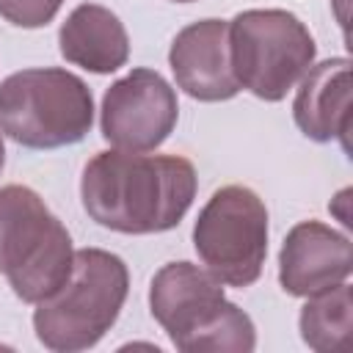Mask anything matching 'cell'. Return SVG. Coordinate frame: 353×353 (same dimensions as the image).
I'll return each mask as SVG.
<instances>
[{"instance_id": "6da1fadb", "label": "cell", "mask_w": 353, "mask_h": 353, "mask_svg": "<svg viewBox=\"0 0 353 353\" xmlns=\"http://www.w3.org/2000/svg\"><path fill=\"white\" fill-rule=\"evenodd\" d=\"M196 190V168L182 154L97 152L80 179L88 218L119 234H160L179 226Z\"/></svg>"}, {"instance_id": "7a4b0ae2", "label": "cell", "mask_w": 353, "mask_h": 353, "mask_svg": "<svg viewBox=\"0 0 353 353\" xmlns=\"http://www.w3.org/2000/svg\"><path fill=\"white\" fill-rule=\"evenodd\" d=\"M149 309L182 353H251L254 320L223 295V284L193 262L163 265L149 284Z\"/></svg>"}, {"instance_id": "3957f363", "label": "cell", "mask_w": 353, "mask_h": 353, "mask_svg": "<svg viewBox=\"0 0 353 353\" xmlns=\"http://www.w3.org/2000/svg\"><path fill=\"white\" fill-rule=\"evenodd\" d=\"M127 292L130 270L119 254L105 248L74 251V265L63 287L36 303V339L55 353L94 347L116 325Z\"/></svg>"}, {"instance_id": "277c9868", "label": "cell", "mask_w": 353, "mask_h": 353, "mask_svg": "<svg viewBox=\"0 0 353 353\" xmlns=\"http://www.w3.org/2000/svg\"><path fill=\"white\" fill-rule=\"evenodd\" d=\"M74 265L66 226L28 185L0 188V273L25 303H41L63 287Z\"/></svg>"}, {"instance_id": "5b68a950", "label": "cell", "mask_w": 353, "mask_h": 353, "mask_svg": "<svg viewBox=\"0 0 353 353\" xmlns=\"http://www.w3.org/2000/svg\"><path fill=\"white\" fill-rule=\"evenodd\" d=\"M94 124V97L83 77L36 66L0 83V132L25 149L80 143Z\"/></svg>"}, {"instance_id": "8992f818", "label": "cell", "mask_w": 353, "mask_h": 353, "mask_svg": "<svg viewBox=\"0 0 353 353\" xmlns=\"http://www.w3.org/2000/svg\"><path fill=\"white\" fill-rule=\"evenodd\" d=\"M309 28L284 8H248L229 22V58L240 88L262 102H281L314 63Z\"/></svg>"}, {"instance_id": "52a82bcc", "label": "cell", "mask_w": 353, "mask_h": 353, "mask_svg": "<svg viewBox=\"0 0 353 353\" xmlns=\"http://www.w3.org/2000/svg\"><path fill=\"white\" fill-rule=\"evenodd\" d=\"M193 248L223 287H251L268 256V207L245 185L218 188L199 210Z\"/></svg>"}, {"instance_id": "ba28073f", "label": "cell", "mask_w": 353, "mask_h": 353, "mask_svg": "<svg viewBox=\"0 0 353 353\" xmlns=\"http://www.w3.org/2000/svg\"><path fill=\"white\" fill-rule=\"evenodd\" d=\"M176 119L179 102L174 85L146 66L110 83L99 108L102 138L124 152H154L174 132Z\"/></svg>"}, {"instance_id": "9c48e42d", "label": "cell", "mask_w": 353, "mask_h": 353, "mask_svg": "<svg viewBox=\"0 0 353 353\" xmlns=\"http://www.w3.org/2000/svg\"><path fill=\"white\" fill-rule=\"evenodd\" d=\"M353 270L350 237L323 221L295 223L279 251V284L287 295L309 298L339 281Z\"/></svg>"}, {"instance_id": "30bf717a", "label": "cell", "mask_w": 353, "mask_h": 353, "mask_svg": "<svg viewBox=\"0 0 353 353\" xmlns=\"http://www.w3.org/2000/svg\"><path fill=\"white\" fill-rule=\"evenodd\" d=\"M168 63L176 85L199 102H226L243 91L232 72L226 19L210 17L185 25L171 41Z\"/></svg>"}, {"instance_id": "8fae6325", "label": "cell", "mask_w": 353, "mask_h": 353, "mask_svg": "<svg viewBox=\"0 0 353 353\" xmlns=\"http://www.w3.org/2000/svg\"><path fill=\"white\" fill-rule=\"evenodd\" d=\"M298 83L301 85L292 99V119L298 130L317 143L342 141L345 152H350V61L328 58L312 63Z\"/></svg>"}, {"instance_id": "7c38bea8", "label": "cell", "mask_w": 353, "mask_h": 353, "mask_svg": "<svg viewBox=\"0 0 353 353\" xmlns=\"http://www.w3.org/2000/svg\"><path fill=\"white\" fill-rule=\"evenodd\" d=\"M58 50L66 63L94 74H110L130 58L124 22L99 3H80L58 30Z\"/></svg>"}, {"instance_id": "4fadbf2b", "label": "cell", "mask_w": 353, "mask_h": 353, "mask_svg": "<svg viewBox=\"0 0 353 353\" xmlns=\"http://www.w3.org/2000/svg\"><path fill=\"white\" fill-rule=\"evenodd\" d=\"M301 339L317 350L331 353L342 350L347 345V336L353 331V292L347 281H339L323 292H314L306 298L301 314H298Z\"/></svg>"}, {"instance_id": "5bb4252c", "label": "cell", "mask_w": 353, "mask_h": 353, "mask_svg": "<svg viewBox=\"0 0 353 353\" xmlns=\"http://www.w3.org/2000/svg\"><path fill=\"white\" fill-rule=\"evenodd\" d=\"M63 0H0V17L17 28H44L55 19Z\"/></svg>"}, {"instance_id": "9a60e30c", "label": "cell", "mask_w": 353, "mask_h": 353, "mask_svg": "<svg viewBox=\"0 0 353 353\" xmlns=\"http://www.w3.org/2000/svg\"><path fill=\"white\" fill-rule=\"evenodd\" d=\"M3 165H6V143H3V132H0V174H3Z\"/></svg>"}, {"instance_id": "2e32d148", "label": "cell", "mask_w": 353, "mask_h": 353, "mask_svg": "<svg viewBox=\"0 0 353 353\" xmlns=\"http://www.w3.org/2000/svg\"><path fill=\"white\" fill-rule=\"evenodd\" d=\"M174 3H193V0H174Z\"/></svg>"}]
</instances>
